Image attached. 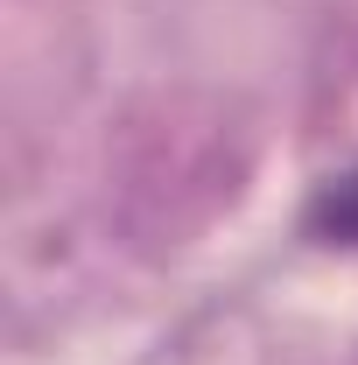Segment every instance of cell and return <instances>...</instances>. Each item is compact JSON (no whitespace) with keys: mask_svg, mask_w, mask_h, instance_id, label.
I'll list each match as a JSON object with an SVG mask.
<instances>
[{"mask_svg":"<svg viewBox=\"0 0 358 365\" xmlns=\"http://www.w3.org/2000/svg\"><path fill=\"white\" fill-rule=\"evenodd\" d=\"M302 225H310L316 246H344V253H358V162L310 197V218H302Z\"/></svg>","mask_w":358,"mask_h":365,"instance_id":"6da1fadb","label":"cell"}]
</instances>
